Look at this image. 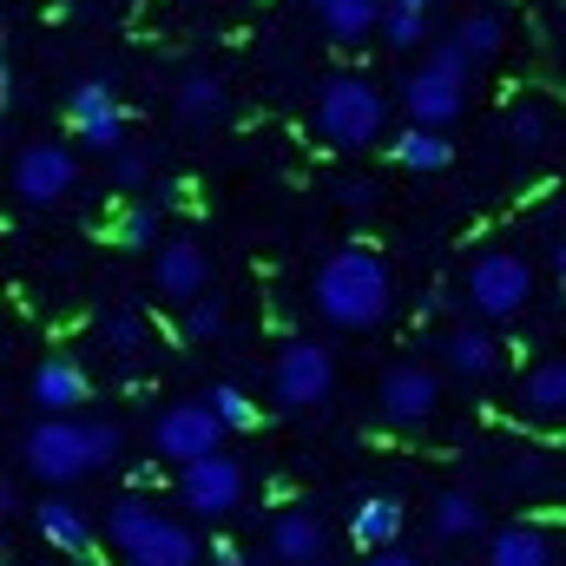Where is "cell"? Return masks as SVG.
I'll list each match as a JSON object with an SVG mask.
<instances>
[{
	"label": "cell",
	"mask_w": 566,
	"mask_h": 566,
	"mask_svg": "<svg viewBox=\"0 0 566 566\" xmlns=\"http://www.w3.org/2000/svg\"><path fill=\"white\" fill-rule=\"evenodd\" d=\"M560 7H566V0H560Z\"/></svg>",
	"instance_id": "cell-43"
},
{
	"label": "cell",
	"mask_w": 566,
	"mask_h": 566,
	"mask_svg": "<svg viewBox=\"0 0 566 566\" xmlns=\"http://www.w3.org/2000/svg\"><path fill=\"white\" fill-rule=\"evenodd\" d=\"M363 566H422V560H416V554H402V547H376Z\"/></svg>",
	"instance_id": "cell-36"
},
{
	"label": "cell",
	"mask_w": 566,
	"mask_h": 566,
	"mask_svg": "<svg viewBox=\"0 0 566 566\" xmlns=\"http://www.w3.org/2000/svg\"><path fill=\"white\" fill-rule=\"evenodd\" d=\"M151 290H158L165 303H191V296H205V290H211V258H205L191 238L158 244V258H151Z\"/></svg>",
	"instance_id": "cell-12"
},
{
	"label": "cell",
	"mask_w": 566,
	"mask_h": 566,
	"mask_svg": "<svg viewBox=\"0 0 566 566\" xmlns=\"http://www.w3.org/2000/svg\"><path fill=\"white\" fill-rule=\"evenodd\" d=\"M323 547H329V527L316 507H283L271 521V560L277 566H316Z\"/></svg>",
	"instance_id": "cell-13"
},
{
	"label": "cell",
	"mask_w": 566,
	"mask_h": 566,
	"mask_svg": "<svg viewBox=\"0 0 566 566\" xmlns=\"http://www.w3.org/2000/svg\"><path fill=\"white\" fill-rule=\"evenodd\" d=\"M468 7H507V0H468Z\"/></svg>",
	"instance_id": "cell-41"
},
{
	"label": "cell",
	"mask_w": 566,
	"mask_h": 566,
	"mask_svg": "<svg viewBox=\"0 0 566 566\" xmlns=\"http://www.w3.org/2000/svg\"><path fill=\"white\" fill-rule=\"evenodd\" d=\"M521 402H527L541 422H560V416H566V363H541V369L527 376Z\"/></svg>",
	"instance_id": "cell-26"
},
{
	"label": "cell",
	"mask_w": 566,
	"mask_h": 566,
	"mask_svg": "<svg viewBox=\"0 0 566 566\" xmlns=\"http://www.w3.org/2000/svg\"><path fill=\"white\" fill-rule=\"evenodd\" d=\"M389 296H396L389 264H382L369 244L329 251V258L316 264V277H310V303H316V316H323L329 329H376V323L389 316Z\"/></svg>",
	"instance_id": "cell-1"
},
{
	"label": "cell",
	"mask_w": 566,
	"mask_h": 566,
	"mask_svg": "<svg viewBox=\"0 0 566 566\" xmlns=\"http://www.w3.org/2000/svg\"><path fill=\"white\" fill-rule=\"evenodd\" d=\"M396 7H416V13H428V0H396Z\"/></svg>",
	"instance_id": "cell-40"
},
{
	"label": "cell",
	"mask_w": 566,
	"mask_h": 566,
	"mask_svg": "<svg viewBox=\"0 0 566 566\" xmlns=\"http://www.w3.org/2000/svg\"><path fill=\"white\" fill-rule=\"evenodd\" d=\"M389 158H396L402 171H441V165L454 158V145L441 139V126H409L402 139L389 145Z\"/></svg>",
	"instance_id": "cell-24"
},
{
	"label": "cell",
	"mask_w": 566,
	"mask_h": 566,
	"mask_svg": "<svg viewBox=\"0 0 566 566\" xmlns=\"http://www.w3.org/2000/svg\"><path fill=\"white\" fill-rule=\"evenodd\" d=\"M554 277L566 283V238H560V244H554Z\"/></svg>",
	"instance_id": "cell-39"
},
{
	"label": "cell",
	"mask_w": 566,
	"mask_h": 566,
	"mask_svg": "<svg viewBox=\"0 0 566 566\" xmlns=\"http://www.w3.org/2000/svg\"><path fill=\"white\" fill-rule=\"evenodd\" d=\"M27 389H33L40 416H73V409L86 402V376H80V363H66V356H46Z\"/></svg>",
	"instance_id": "cell-16"
},
{
	"label": "cell",
	"mask_w": 566,
	"mask_h": 566,
	"mask_svg": "<svg viewBox=\"0 0 566 566\" xmlns=\"http://www.w3.org/2000/svg\"><path fill=\"white\" fill-rule=\"evenodd\" d=\"M507 139L521 145V151H547V139H554V113L534 106V99L507 106Z\"/></svg>",
	"instance_id": "cell-27"
},
{
	"label": "cell",
	"mask_w": 566,
	"mask_h": 566,
	"mask_svg": "<svg viewBox=\"0 0 566 566\" xmlns=\"http://www.w3.org/2000/svg\"><path fill=\"white\" fill-rule=\"evenodd\" d=\"M171 106H178V119H185V126H218V119L231 113V93H224V80H218V73H185V80H178V93H171Z\"/></svg>",
	"instance_id": "cell-18"
},
{
	"label": "cell",
	"mask_w": 566,
	"mask_h": 566,
	"mask_svg": "<svg viewBox=\"0 0 566 566\" xmlns=\"http://www.w3.org/2000/svg\"><path fill=\"white\" fill-rule=\"evenodd\" d=\"M178 494H185L191 514L224 521V514H238V501H244V468H238L231 454H198V461L178 468Z\"/></svg>",
	"instance_id": "cell-9"
},
{
	"label": "cell",
	"mask_w": 566,
	"mask_h": 566,
	"mask_svg": "<svg viewBox=\"0 0 566 566\" xmlns=\"http://www.w3.org/2000/svg\"><path fill=\"white\" fill-rule=\"evenodd\" d=\"M224 441V416L211 409V396H191V402H171L158 422H151V454L158 461H198V454H218Z\"/></svg>",
	"instance_id": "cell-7"
},
{
	"label": "cell",
	"mask_w": 566,
	"mask_h": 566,
	"mask_svg": "<svg viewBox=\"0 0 566 566\" xmlns=\"http://www.w3.org/2000/svg\"><path fill=\"white\" fill-rule=\"evenodd\" d=\"M119 448H126V428L119 422H93V454H99V468L119 461Z\"/></svg>",
	"instance_id": "cell-33"
},
{
	"label": "cell",
	"mask_w": 566,
	"mask_h": 566,
	"mask_svg": "<svg viewBox=\"0 0 566 566\" xmlns=\"http://www.w3.org/2000/svg\"><path fill=\"white\" fill-rule=\"evenodd\" d=\"M448 369L454 376H468V382H488L494 369H501V343L488 336V329H474V323H461V329H448Z\"/></svg>",
	"instance_id": "cell-19"
},
{
	"label": "cell",
	"mask_w": 566,
	"mask_h": 566,
	"mask_svg": "<svg viewBox=\"0 0 566 566\" xmlns=\"http://www.w3.org/2000/svg\"><path fill=\"white\" fill-rule=\"evenodd\" d=\"M139 336H145V323L133 316V310H119V316L106 323V343H113V349H126V356L139 349Z\"/></svg>",
	"instance_id": "cell-32"
},
{
	"label": "cell",
	"mask_w": 566,
	"mask_h": 566,
	"mask_svg": "<svg viewBox=\"0 0 566 566\" xmlns=\"http://www.w3.org/2000/svg\"><path fill=\"white\" fill-rule=\"evenodd\" d=\"M402 501L396 494H363L356 501V514H349V534H356V547L363 554H376V547H396L402 541Z\"/></svg>",
	"instance_id": "cell-17"
},
{
	"label": "cell",
	"mask_w": 566,
	"mask_h": 566,
	"mask_svg": "<svg viewBox=\"0 0 566 566\" xmlns=\"http://www.w3.org/2000/svg\"><path fill=\"white\" fill-rule=\"evenodd\" d=\"M20 468L40 481V488H73L99 468L93 454V422H73V416H40V422L20 434Z\"/></svg>",
	"instance_id": "cell-2"
},
{
	"label": "cell",
	"mask_w": 566,
	"mask_h": 566,
	"mask_svg": "<svg viewBox=\"0 0 566 566\" xmlns=\"http://www.w3.org/2000/svg\"><path fill=\"white\" fill-rule=\"evenodd\" d=\"M151 521H158V501H145V494H119V501L106 507V541L126 554L133 541H145V534H151Z\"/></svg>",
	"instance_id": "cell-25"
},
{
	"label": "cell",
	"mask_w": 566,
	"mask_h": 566,
	"mask_svg": "<svg viewBox=\"0 0 566 566\" xmlns=\"http://www.w3.org/2000/svg\"><path fill=\"white\" fill-rule=\"evenodd\" d=\"M382 40L396 46V53H416L428 40V13H416V7H396L389 0V13H382Z\"/></svg>",
	"instance_id": "cell-28"
},
{
	"label": "cell",
	"mask_w": 566,
	"mask_h": 566,
	"mask_svg": "<svg viewBox=\"0 0 566 566\" xmlns=\"http://www.w3.org/2000/svg\"><path fill=\"white\" fill-rule=\"evenodd\" d=\"M448 40H454L474 66H488V60H501V46H507V20H501V7H474Z\"/></svg>",
	"instance_id": "cell-23"
},
{
	"label": "cell",
	"mask_w": 566,
	"mask_h": 566,
	"mask_svg": "<svg viewBox=\"0 0 566 566\" xmlns=\"http://www.w3.org/2000/svg\"><path fill=\"white\" fill-rule=\"evenodd\" d=\"M382 13H389V0H323V7H316L323 33H329V40H343V46H356V40L382 33Z\"/></svg>",
	"instance_id": "cell-20"
},
{
	"label": "cell",
	"mask_w": 566,
	"mask_h": 566,
	"mask_svg": "<svg viewBox=\"0 0 566 566\" xmlns=\"http://www.w3.org/2000/svg\"><path fill=\"white\" fill-rule=\"evenodd\" d=\"M113 171H119V185H139V178H145V158L119 145V151H113Z\"/></svg>",
	"instance_id": "cell-34"
},
{
	"label": "cell",
	"mask_w": 566,
	"mask_h": 566,
	"mask_svg": "<svg viewBox=\"0 0 566 566\" xmlns=\"http://www.w3.org/2000/svg\"><path fill=\"white\" fill-rule=\"evenodd\" d=\"M428 527H434L441 541H474V534L488 527V514H481V501H474V494L441 488V494L428 501Z\"/></svg>",
	"instance_id": "cell-21"
},
{
	"label": "cell",
	"mask_w": 566,
	"mask_h": 566,
	"mask_svg": "<svg viewBox=\"0 0 566 566\" xmlns=\"http://www.w3.org/2000/svg\"><path fill=\"white\" fill-rule=\"evenodd\" d=\"M119 560H126V566H198V560H205V547H198V534H191L185 521L158 514V521H151V534L133 541Z\"/></svg>",
	"instance_id": "cell-14"
},
{
	"label": "cell",
	"mask_w": 566,
	"mask_h": 566,
	"mask_svg": "<svg viewBox=\"0 0 566 566\" xmlns=\"http://www.w3.org/2000/svg\"><path fill=\"white\" fill-rule=\"evenodd\" d=\"M468 73H474V60H468L454 40H441L422 66L402 80V106H409V119H416V126H454L461 106H468Z\"/></svg>",
	"instance_id": "cell-4"
},
{
	"label": "cell",
	"mask_w": 566,
	"mask_h": 566,
	"mask_svg": "<svg viewBox=\"0 0 566 566\" xmlns=\"http://www.w3.org/2000/svg\"><path fill=\"white\" fill-rule=\"evenodd\" d=\"M73 185H80V158H73L60 139L20 145V158H13V191H20V205L46 211V205L73 198Z\"/></svg>",
	"instance_id": "cell-8"
},
{
	"label": "cell",
	"mask_w": 566,
	"mask_h": 566,
	"mask_svg": "<svg viewBox=\"0 0 566 566\" xmlns=\"http://www.w3.org/2000/svg\"><path fill=\"white\" fill-rule=\"evenodd\" d=\"M336 191H343V205H349V211H369V205H376V191H369L363 178H343Z\"/></svg>",
	"instance_id": "cell-35"
},
{
	"label": "cell",
	"mask_w": 566,
	"mask_h": 566,
	"mask_svg": "<svg viewBox=\"0 0 566 566\" xmlns=\"http://www.w3.org/2000/svg\"><path fill=\"white\" fill-rule=\"evenodd\" d=\"M33 527H40V541H46L53 554H73V560L93 554V521H86L73 501H60L53 488H46V501L33 507Z\"/></svg>",
	"instance_id": "cell-15"
},
{
	"label": "cell",
	"mask_w": 566,
	"mask_h": 566,
	"mask_svg": "<svg viewBox=\"0 0 566 566\" xmlns=\"http://www.w3.org/2000/svg\"><path fill=\"white\" fill-rule=\"evenodd\" d=\"M376 409H382L389 428H428L434 409H441V376L422 369V363H396L376 389Z\"/></svg>",
	"instance_id": "cell-10"
},
{
	"label": "cell",
	"mask_w": 566,
	"mask_h": 566,
	"mask_svg": "<svg viewBox=\"0 0 566 566\" xmlns=\"http://www.w3.org/2000/svg\"><path fill=\"white\" fill-rule=\"evenodd\" d=\"M211 566H244V554H238V541H211Z\"/></svg>",
	"instance_id": "cell-37"
},
{
	"label": "cell",
	"mask_w": 566,
	"mask_h": 566,
	"mask_svg": "<svg viewBox=\"0 0 566 566\" xmlns=\"http://www.w3.org/2000/svg\"><path fill=\"white\" fill-rule=\"evenodd\" d=\"M382 126H389V99H382L376 80H363V73L323 80V93H316V133L329 145L363 151L369 139H382Z\"/></svg>",
	"instance_id": "cell-3"
},
{
	"label": "cell",
	"mask_w": 566,
	"mask_h": 566,
	"mask_svg": "<svg viewBox=\"0 0 566 566\" xmlns=\"http://www.w3.org/2000/svg\"><path fill=\"white\" fill-rule=\"evenodd\" d=\"M178 329H185V343H218V336H224V303H218V296H191Z\"/></svg>",
	"instance_id": "cell-29"
},
{
	"label": "cell",
	"mask_w": 566,
	"mask_h": 566,
	"mask_svg": "<svg viewBox=\"0 0 566 566\" xmlns=\"http://www.w3.org/2000/svg\"><path fill=\"white\" fill-rule=\"evenodd\" d=\"M527 296H534V264L521 258V251H481L474 264H468V310L481 316V323H507V316H521L527 310Z\"/></svg>",
	"instance_id": "cell-6"
},
{
	"label": "cell",
	"mask_w": 566,
	"mask_h": 566,
	"mask_svg": "<svg viewBox=\"0 0 566 566\" xmlns=\"http://www.w3.org/2000/svg\"><path fill=\"white\" fill-rule=\"evenodd\" d=\"M271 396H277L283 416H310L336 396V356L316 343V336H290L277 349V369H271Z\"/></svg>",
	"instance_id": "cell-5"
},
{
	"label": "cell",
	"mask_w": 566,
	"mask_h": 566,
	"mask_svg": "<svg viewBox=\"0 0 566 566\" xmlns=\"http://www.w3.org/2000/svg\"><path fill=\"white\" fill-rule=\"evenodd\" d=\"M66 126H73V139L93 145V151H119L126 145V113H119L106 80H80L66 93Z\"/></svg>",
	"instance_id": "cell-11"
},
{
	"label": "cell",
	"mask_w": 566,
	"mask_h": 566,
	"mask_svg": "<svg viewBox=\"0 0 566 566\" xmlns=\"http://www.w3.org/2000/svg\"><path fill=\"white\" fill-rule=\"evenodd\" d=\"M488 566H554V534L547 527H501L488 541Z\"/></svg>",
	"instance_id": "cell-22"
},
{
	"label": "cell",
	"mask_w": 566,
	"mask_h": 566,
	"mask_svg": "<svg viewBox=\"0 0 566 566\" xmlns=\"http://www.w3.org/2000/svg\"><path fill=\"white\" fill-rule=\"evenodd\" d=\"M205 396H211V409L224 416V428H258V402H251L238 382H211Z\"/></svg>",
	"instance_id": "cell-30"
},
{
	"label": "cell",
	"mask_w": 566,
	"mask_h": 566,
	"mask_svg": "<svg viewBox=\"0 0 566 566\" xmlns=\"http://www.w3.org/2000/svg\"><path fill=\"white\" fill-rule=\"evenodd\" d=\"M158 238V211L151 205H133L126 218H119V244H151Z\"/></svg>",
	"instance_id": "cell-31"
},
{
	"label": "cell",
	"mask_w": 566,
	"mask_h": 566,
	"mask_svg": "<svg viewBox=\"0 0 566 566\" xmlns=\"http://www.w3.org/2000/svg\"><path fill=\"white\" fill-rule=\"evenodd\" d=\"M0 514H27V501H20V481H0Z\"/></svg>",
	"instance_id": "cell-38"
},
{
	"label": "cell",
	"mask_w": 566,
	"mask_h": 566,
	"mask_svg": "<svg viewBox=\"0 0 566 566\" xmlns=\"http://www.w3.org/2000/svg\"><path fill=\"white\" fill-rule=\"evenodd\" d=\"M560 363H566V356H560Z\"/></svg>",
	"instance_id": "cell-44"
},
{
	"label": "cell",
	"mask_w": 566,
	"mask_h": 566,
	"mask_svg": "<svg viewBox=\"0 0 566 566\" xmlns=\"http://www.w3.org/2000/svg\"><path fill=\"white\" fill-rule=\"evenodd\" d=\"M53 566H80V560H73V554H66V560H53Z\"/></svg>",
	"instance_id": "cell-42"
}]
</instances>
